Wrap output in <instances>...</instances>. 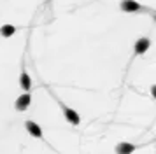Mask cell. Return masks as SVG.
<instances>
[{
    "label": "cell",
    "mask_w": 156,
    "mask_h": 154,
    "mask_svg": "<svg viewBox=\"0 0 156 154\" xmlns=\"http://www.w3.org/2000/svg\"><path fill=\"white\" fill-rule=\"evenodd\" d=\"M63 114H65V119H67L72 126H79L81 117H79V114L74 110V109H69V107H65L63 105Z\"/></svg>",
    "instance_id": "3957f363"
},
{
    "label": "cell",
    "mask_w": 156,
    "mask_h": 154,
    "mask_svg": "<svg viewBox=\"0 0 156 154\" xmlns=\"http://www.w3.org/2000/svg\"><path fill=\"white\" fill-rule=\"evenodd\" d=\"M135 149H137V145H133V144H128V142H121V144H118L116 145V154H133Z\"/></svg>",
    "instance_id": "8992f818"
},
{
    "label": "cell",
    "mask_w": 156,
    "mask_h": 154,
    "mask_svg": "<svg viewBox=\"0 0 156 154\" xmlns=\"http://www.w3.org/2000/svg\"><path fill=\"white\" fill-rule=\"evenodd\" d=\"M16 28L12 25H4V26H0V35L2 37H11V35H14Z\"/></svg>",
    "instance_id": "ba28073f"
},
{
    "label": "cell",
    "mask_w": 156,
    "mask_h": 154,
    "mask_svg": "<svg viewBox=\"0 0 156 154\" xmlns=\"http://www.w3.org/2000/svg\"><path fill=\"white\" fill-rule=\"evenodd\" d=\"M149 46H151V40H149L147 37L139 39V40L135 42V54H144V53L149 49Z\"/></svg>",
    "instance_id": "5b68a950"
},
{
    "label": "cell",
    "mask_w": 156,
    "mask_h": 154,
    "mask_svg": "<svg viewBox=\"0 0 156 154\" xmlns=\"http://www.w3.org/2000/svg\"><path fill=\"white\" fill-rule=\"evenodd\" d=\"M154 19H156V16H154Z\"/></svg>",
    "instance_id": "30bf717a"
},
{
    "label": "cell",
    "mask_w": 156,
    "mask_h": 154,
    "mask_svg": "<svg viewBox=\"0 0 156 154\" xmlns=\"http://www.w3.org/2000/svg\"><path fill=\"white\" fill-rule=\"evenodd\" d=\"M119 7L125 12H139V11H142V5L139 2H135V0H121Z\"/></svg>",
    "instance_id": "6da1fadb"
},
{
    "label": "cell",
    "mask_w": 156,
    "mask_h": 154,
    "mask_svg": "<svg viewBox=\"0 0 156 154\" xmlns=\"http://www.w3.org/2000/svg\"><path fill=\"white\" fill-rule=\"evenodd\" d=\"M25 128H27V131L32 135V137H35V138H42V130H41V126L37 124V123H34V121H27L25 123Z\"/></svg>",
    "instance_id": "277c9868"
},
{
    "label": "cell",
    "mask_w": 156,
    "mask_h": 154,
    "mask_svg": "<svg viewBox=\"0 0 156 154\" xmlns=\"http://www.w3.org/2000/svg\"><path fill=\"white\" fill-rule=\"evenodd\" d=\"M151 95L156 98V84H154V86H151Z\"/></svg>",
    "instance_id": "9c48e42d"
},
{
    "label": "cell",
    "mask_w": 156,
    "mask_h": 154,
    "mask_svg": "<svg viewBox=\"0 0 156 154\" xmlns=\"http://www.w3.org/2000/svg\"><path fill=\"white\" fill-rule=\"evenodd\" d=\"M30 103H32V96H30L28 93H23L21 96L16 100V103H14V107H16V110H20V112H25L27 109L30 107Z\"/></svg>",
    "instance_id": "7a4b0ae2"
},
{
    "label": "cell",
    "mask_w": 156,
    "mask_h": 154,
    "mask_svg": "<svg viewBox=\"0 0 156 154\" xmlns=\"http://www.w3.org/2000/svg\"><path fill=\"white\" fill-rule=\"evenodd\" d=\"M20 86H21L27 93H28V89L32 88V79H30V75L27 74V70H23L21 75H20Z\"/></svg>",
    "instance_id": "52a82bcc"
}]
</instances>
